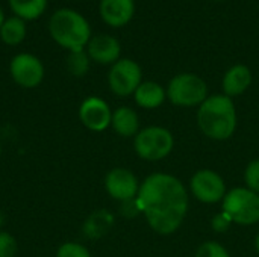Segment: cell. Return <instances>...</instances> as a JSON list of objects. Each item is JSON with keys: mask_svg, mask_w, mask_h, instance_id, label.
<instances>
[{"mask_svg": "<svg viewBox=\"0 0 259 257\" xmlns=\"http://www.w3.org/2000/svg\"><path fill=\"white\" fill-rule=\"evenodd\" d=\"M143 82V71L141 67L132 59H118L115 64L111 65L108 73V83L111 91L115 95L127 97L137 91V88Z\"/></svg>", "mask_w": 259, "mask_h": 257, "instance_id": "7", "label": "cell"}, {"mask_svg": "<svg viewBox=\"0 0 259 257\" xmlns=\"http://www.w3.org/2000/svg\"><path fill=\"white\" fill-rule=\"evenodd\" d=\"M244 182L247 189L259 194V159L252 161L244 171Z\"/></svg>", "mask_w": 259, "mask_h": 257, "instance_id": "23", "label": "cell"}, {"mask_svg": "<svg viewBox=\"0 0 259 257\" xmlns=\"http://www.w3.org/2000/svg\"><path fill=\"white\" fill-rule=\"evenodd\" d=\"M197 123L211 139L225 141L231 138L237 129V111L232 98L225 94L208 97L199 108Z\"/></svg>", "mask_w": 259, "mask_h": 257, "instance_id": "3", "label": "cell"}, {"mask_svg": "<svg viewBox=\"0 0 259 257\" xmlns=\"http://www.w3.org/2000/svg\"><path fill=\"white\" fill-rule=\"evenodd\" d=\"M87 53H88L90 59L97 64L112 65L120 59L121 45L115 36L102 33V35L91 36V39L87 45Z\"/></svg>", "mask_w": 259, "mask_h": 257, "instance_id": "12", "label": "cell"}, {"mask_svg": "<svg viewBox=\"0 0 259 257\" xmlns=\"http://www.w3.org/2000/svg\"><path fill=\"white\" fill-rule=\"evenodd\" d=\"M137 201L149 226L159 235L175 233L188 212L187 189L171 174L156 173L149 176L140 185Z\"/></svg>", "mask_w": 259, "mask_h": 257, "instance_id": "1", "label": "cell"}, {"mask_svg": "<svg viewBox=\"0 0 259 257\" xmlns=\"http://www.w3.org/2000/svg\"><path fill=\"white\" fill-rule=\"evenodd\" d=\"M8 5L15 17L24 21H33L46 12L49 0H8Z\"/></svg>", "mask_w": 259, "mask_h": 257, "instance_id": "17", "label": "cell"}, {"mask_svg": "<svg viewBox=\"0 0 259 257\" xmlns=\"http://www.w3.org/2000/svg\"><path fill=\"white\" fill-rule=\"evenodd\" d=\"M27 35V27L26 21L12 15L6 17L2 27H0V39L6 45H18L24 41Z\"/></svg>", "mask_w": 259, "mask_h": 257, "instance_id": "18", "label": "cell"}, {"mask_svg": "<svg viewBox=\"0 0 259 257\" xmlns=\"http://www.w3.org/2000/svg\"><path fill=\"white\" fill-rule=\"evenodd\" d=\"M5 12H3V9H2V6H0V27H2V24H3V21H5Z\"/></svg>", "mask_w": 259, "mask_h": 257, "instance_id": "27", "label": "cell"}, {"mask_svg": "<svg viewBox=\"0 0 259 257\" xmlns=\"http://www.w3.org/2000/svg\"><path fill=\"white\" fill-rule=\"evenodd\" d=\"M17 241L8 232H0V257H15Z\"/></svg>", "mask_w": 259, "mask_h": 257, "instance_id": "24", "label": "cell"}, {"mask_svg": "<svg viewBox=\"0 0 259 257\" xmlns=\"http://www.w3.org/2000/svg\"><path fill=\"white\" fill-rule=\"evenodd\" d=\"M196 257H231L223 245L215 241H208L202 244L196 253Z\"/></svg>", "mask_w": 259, "mask_h": 257, "instance_id": "22", "label": "cell"}, {"mask_svg": "<svg viewBox=\"0 0 259 257\" xmlns=\"http://www.w3.org/2000/svg\"><path fill=\"white\" fill-rule=\"evenodd\" d=\"M223 212L228 214L235 224H256L259 221V194L247 188H235L226 192V197L223 198Z\"/></svg>", "mask_w": 259, "mask_h": 257, "instance_id": "6", "label": "cell"}, {"mask_svg": "<svg viewBox=\"0 0 259 257\" xmlns=\"http://www.w3.org/2000/svg\"><path fill=\"white\" fill-rule=\"evenodd\" d=\"M2 224H3V215L0 214V226H2Z\"/></svg>", "mask_w": 259, "mask_h": 257, "instance_id": "29", "label": "cell"}, {"mask_svg": "<svg viewBox=\"0 0 259 257\" xmlns=\"http://www.w3.org/2000/svg\"><path fill=\"white\" fill-rule=\"evenodd\" d=\"M99 12L102 20L111 27L126 26L135 14L134 0H100Z\"/></svg>", "mask_w": 259, "mask_h": 257, "instance_id": "13", "label": "cell"}, {"mask_svg": "<svg viewBox=\"0 0 259 257\" xmlns=\"http://www.w3.org/2000/svg\"><path fill=\"white\" fill-rule=\"evenodd\" d=\"M215 2H222V0H215Z\"/></svg>", "mask_w": 259, "mask_h": 257, "instance_id": "30", "label": "cell"}, {"mask_svg": "<svg viewBox=\"0 0 259 257\" xmlns=\"http://www.w3.org/2000/svg\"><path fill=\"white\" fill-rule=\"evenodd\" d=\"M114 224V218L109 212L106 211H97L94 214H91L88 217V220L85 221L83 224V233L91 238V239H96V238H100L103 236L105 233L109 232V229L112 227Z\"/></svg>", "mask_w": 259, "mask_h": 257, "instance_id": "19", "label": "cell"}, {"mask_svg": "<svg viewBox=\"0 0 259 257\" xmlns=\"http://www.w3.org/2000/svg\"><path fill=\"white\" fill-rule=\"evenodd\" d=\"M56 257H91L87 247L77 242H65L58 248Z\"/></svg>", "mask_w": 259, "mask_h": 257, "instance_id": "21", "label": "cell"}, {"mask_svg": "<svg viewBox=\"0 0 259 257\" xmlns=\"http://www.w3.org/2000/svg\"><path fill=\"white\" fill-rule=\"evenodd\" d=\"M79 118L87 129L93 132H102L111 126L112 111L103 98L88 97L79 108Z\"/></svg>", "mask_w": 259, "mask_h": 257, "instance_id": "11", "label": "cell"}, {"mask_svg": "<svg viewBox=\"0 0 259 257\" xmlns=\"http://www.w3.org/2000/svg\"><path fill=\"white\" fill-rule=\"evenodd\" d=\"M134 147L141 159L156 162L171 153L175 147V138L170 130L159 126H152L137 133Z\"/></svg>", "mask_w": 259, "mask_h": 257, "instance_id": "5", "label": "cell"}, {"mask_svg": "<svg viewBox=\"0 0 259 257\" xmlns=\"http://www.w3.org/2000/svg\"><path fill=\"white\" fill-rule=\"evenodd\" d=\"M140 206H138V201L137 198L134 200H127V201H123L121 203V214L126 217V218H134L137 214H140Z\"/></svg>", "mask_w": 259, "mask_h": 257, "instance_id": "26", "label": "cell"}, {"mask_svg": "<svg viewBox=\"0 0 259 257\" xmlns=\"http://www.w3.org/2000/svg\"><path fill=\"white\" fill-rule=\"evenodd\" d=\"M255 245H256V250H258L259 253V235L256 236V241H255Z\"/></svg>", "mask_w": 259, "mask_h": 257, "instance_id": "28", "label": "cell"}, {"mask_svg": "<svg viewBox=\"0 0 259 257\" xmlns=\"http://www.w3.org/2000/svg\"><path fill=\"white\" fill-rule=\"evenodd\" d=\"M9 73L12 80L23 88H35L44 79V65L32 53H18L9 64Z\"/></svg>", "mask_w": 259, "mask_h": 257, "instance_id": "8", "label": "cell"}, {"mask_svg": "<svg viewBox=\"0 0 259 257\" xmlns=\"http://www.w3.org/2000/svg\"><path fill=\"white\" fill-rule=\"evenodd\" d=\"M112 129L124 138L129 136H137L138 129H140V118L138 114L127 106H121L112 112V120H111Z\"/></svg>", "mask_w": 259, "mask_h": 257, "instance_id": "15", "label": "cell"}, {"mask_svg": "<svg viewBox=\"0 0 259 257\" xmlns=\"http://www.w3.org/2000/svg\"><path fill=\"white\" fill-rule=\"evenodd\" d=\"M52 39L70 52L85 50L91 39V26L88 20L71 8L56 9L47 23Z\"/></svg>", "mask_w": 259, "mask_h": 257, "instance_id": "2", "label": "cell"}, {"mask_svg": "<svg viewBox=\"0 0 259 257\" xmlns=\"http://www.w3.org/2000/svg\"><path fill=\"white\" fill-rule=\"evenodd\" d=\"M90 64H91V59H90L87 50L70 52L67 56V70L74 77L85 76L90 70Z\"/></svg>", "mask_w": 259, "mask_h": 257, "instance_id": "20", "label": "cell"}, {"mask_svg": "<svg viewBox=\"0 0 259 257\" xmlns=\"http://www.w3.org/2000/svg\"><path fill=\"white\" fill-rule=\"evenodd\" d=\"M134 97L138 106L144 109H156L164 103L167 91L156 82H141V85L134 92Z\"/></svg>", "mask_w": 259, "mask_h": 257, "instance_id": "16", "label": "cell"}, {"mask_svg": "<svg viewBox=\"0 0 259 257\" xmlns=\"http://www.w3.org/2000/svg\"><path fill=\"white\" fill-rule=\"evenodd\" d=\"M252 83V73L247 65L238 64L231 67L223 77V91L228 97L241 95Z\"/></svg>", "mask_w": 259, "mask_h": 257, "instance_id": "14", "label": "cell"}, {"mask_svg": "<svg viewBox=\"0 0 259 257\" xmlns=\"http://www.w3.org/2000/svg\"><path fill=\"white\" fill-rule=\"evenodd\" d=\"M232 226V220L229 218L228 214H225L223 211L220 214H217L214 218H212V223H211V227L214 229V232L217 233H225L231 229Z\"/></svg>", "mask_w": 259, "mask_h": 257, "instance_id": "25", "label": "cell"}, {"mask_svg": "<svg viewBox=\"0 0 259 257\" xmlns=\"http://www.w3.org/2000/svg\"><path fill=\"white\" fill-rule=\"evenodd\" d=\"M193 195L202 203H219L226 197V183L223 177L212 170L197 171L190 182Z\"/></svg>", "mask_w": 259, "mask_h": 257, "instance_id": "9", "label": "cell"}, {"mask_svg": "<svg viewBox=\"0 0 259 257\" xmlns=\"http://www.w3.org/2000/svg\"><path fill=\"white\" fill-rule=\"evenodd\" d=\"M167 97L176 106H200L208 98V86L197 74L182 73L170 80L167 86Z\"/></svg>", "mask_w": 259, "mask_h": 257, "instance_id": "4", "label": "cell"}, {"mask_svg": "<svg viewBox=\"0 0 259 257\" xmlns=\"http://www.w3.org/2000/svg\"><path fill=\"white\" fill-rule=\"evenodd\" d=\"M0 155H2V150H0Z\"/></svg>", "mask_w": 259, "mask_h": 257, "instance_id": "31", "label": "cell"}, {"mask_svg": "<svg viewBox=\"0 0 259 257\" xmlns=\"http://www.w3.org/2000/svg\"><path fill=\"white\" fill-rule=\"evenodd\" d=\"M105 188L114 200L123 203L137 198L140 191V183L132 171L126 168H114L106 174Z\"/></svg>", "mask_w": 259, "mask_h": 257, "instance_id": "10", "label": "cell"}]
</instances>
